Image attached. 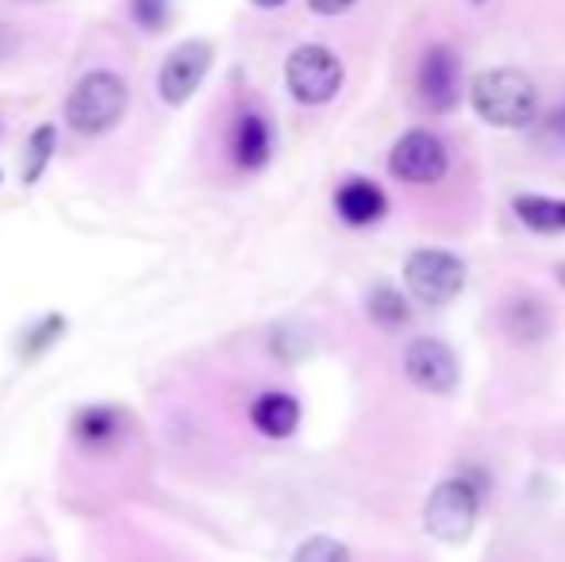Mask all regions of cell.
Listing matches in <instances>:
<instances>
[{
    "mask_svg": "<svg viewBox=\"0 0 565 562\" xmlns=\"http://www.w3.org/2000/svg\"><path fill=\"white\" fill-rule=\"evenodd\" d=\"M404 374H408L412 385H419L427 393H439V397L458 390V359L435 336L412 339L408 351H404Z\"/></svg>",
    "mask_w": 565,
    "mask_h": 562,
    "instance_id": "cell-9",
    "label": "cell"
},
{
    "mask_svg": "<svg viewBox=\"0 0 565 562\" xmlns=\"http://www.w3.org/2000/svg\"><path fill=\"white\" fill-rule=\"evenodd\" d=\"M131 20L142 31H166V23H170V0H131Z\"/></svg>",
    "mask_w": 565,
    "mask_h": 562,
    "instance_id": "cell-19",
    "label": "cell"
},
{
    "mask_svg": "<svg viewBox=\"0 0 565 562\" xmlns=\"http://www.w3.org/2000/svg\"><path fill=\"white\" fill-rule=\"evenodd\" d=\"M558 282L565 285V266H558Z\"/></svg>",
    "mask_w": 565,
    "mask_h": 562,
    "instance_id": "cell-23",
    "label": "cell"
},
{
    "mask_svg": "<svg viewBox=\"0 0 565 562\" xmlns=\"http://www.w3.org/2000/svg\"><path fill=\"white\" fill-rule=\"evenodd\" d=\"M250 421L262 435H269V439H285V435L297 432L300 405L289 397V393H262V397L250 405Z\"/></svg>",
    "mask_w": 565,
    "mask_h": 562,
    "instance_id": "cell-12",
    "label": "cell"
},
{
    "mask_svg": "<svg viewBox=\"0 0 565 562\" xmlns=\"http://www.w3.org/2000/svg\"><path fill=\"white\" fill-rule=\"evenodd\" d=\"M274 155V131H269L266 116L243 113L231 131V158H235L238 170H262Z\"/></svg>",
    "mask_w": 565,
    "mask_h": 562,
    "instance_id": "cell-11",
    "label": "cell"
},
{
    "mask_svg": "<svg viewBox=\"0 0 565 562\" xmlns=\"http://www.w3.org/2000/svg\"><path fill=\"white\" fill-rule=\"evenodd\" d=\"M358 0H308V8H312L316 15H342V12H350Z\"/></svg>",
    "mask_w": 565,
    "mask_h": 562,
    "instance_id": "cell-21",
    "label": "cell"
},
{
    "mask_svg": "<svg viewBox=\"0 0 565 562\" xmlns=\"http://www.w3.org/2000/svg\"><path fill=\"white\" fill-rule=\"evenodd\" d=\"M209 70H212V43L189 39V43L173 46L170 59H166L162 70H158V97L173 108L185 105V100L204 85Z\"/></svg>",
    "mask_w": 565,
    "mask_h": 562,
    "instance_id": "cell-8",
    "label": "cell"
},
{
    "mask_svg": "<svg viewBox=\"0 0 565 562\" xmlns=\"http://www.w3.org/2000/svg\"><path fill=\"white\" fill-rule=\"evenodd\" d=\"M254 8H281V4H289V0H250Z\"/></svg>",
    "mask_w": 565,
    "mask_h": 562,
    "instance_id": "cell-22",
    "label": "cell"
},
{
    "mask_svg": "<svg viewBox=\"0 0 565 562\" xmlns=\"http://www.w3.org/2000/svg\"><path fill=\"white\" fill-rule=\"evenodd\" d=\"M416 93L431 113H454L461 100V59L447 43L424 51L416 66Z\"/></svg>",
    "mask_w": 565,
    "mask_h": 562,
    "instance_id": "cell-7",
    "label": "cell"
},
{
    "mask_svg": "<svg viewBox=\"0 0 565 562\" xmlns=\"http://www.w3.org/2000/svg\"><path fill=\"white\" fill-rule=\"evenodd\" d=\"M551 320H546V308L539 300H515L508 308V331H512L520 343H535V339L546 336Z\"/></svg>",
    "mask_w": 565,
    "mask_h": 562,
    "instance_id": "cell-16",
    "label": "cell"
},
{
    "mask_svg": "<svg viewBox=\"0 0 565 562\" xmlns=\"http://www.w3.org/2000/svg\"><path fill=\"white\" fill-rule=\"evenodd\" d=\"M285 85L300 105H328L342 89V62L331 46L305 43L289 54L285 62Z\"/></svg>",
    "mask_w": 565,
    "mask_h": 562,
    "instance_id": "cell-4",
    "label": "cell"
},
{
    "mask_svg": "<svg viewBox=\"0 0 565 562\" xmlns=\"http://www.w3.org/2000/svg\"><path fill=\"white\" fill-rule=\"evenodd\" d=\"M127 113V82L116 70H89L66 97V124L77 136H105Z\"/></svg>",
    "mask_w": 565,
    "mask_h": 562,
    "instance_id": "cell-2",
    "label": "cell"
},
{
    "mask_svg": "<svg viewBox=\"0 0 565 562\" xmlns=\"http://www.w3.org/2000/svg\"><path fill=\"white\" fill-rule=\"evenodd\" d=\"M473 113L492 128H531L539 116V89L523 70L497 66L484 70L469 85Z\"/></svg>",
    "mask_w": 565,
    "mask_h": 562,
    "instance_id": "cell-1",
    "label": "cell"
},
{
    "mask_svg": "<svg viewBox=\"0 0 565 562\" xmlns=\"http://www.w3.org/2000/svg\"><path fill=\"white\" fill-rule=\"evenodd\" d=\"M365 312L381 328H404L408 324V297L393 285H373L370 297H365Z\"/></svg>",
    "mask_w": 565,
    "mask_h": 562,
    "instance_id": "cell-15",
    "label": "cell"
},
{
    "mask_svg": "<svg viewBox=\"0 0 565 562\" xmlns=\"http://www.w3.org/2000/svg\"><path fill=\"white\" fill-rule=\"evenodd\" d=\"M404 285L427 308H447L466 289V263L443 247H424L404 263Z\"/></svg>",
    "mask_w": 565,
    "mask_h": 562,
    "instance_id": "cell-5",
    "label": "cell"
},
{
    "mask_svg": "<svg viewBox=\"0 0 565 562\" xmlns=\"http://www.w3.org/2000/svg\"><path fill=\"white\" fill-rule=\"evenodd\" d=\"M335 212L350 227H370L388 212V197L381 193L377 181L350 178V181H342L339 193H335Z\"/></svg>",
    "mask_w": 565,
    "mask_h": 562,
    "instance_id": "cell-10",
    "label": "cell"
},
{
    "mask_svg": "<svg viewBox=\"0 0 565 562\" xmlns=\"http://www.w3.org/2000/svg\"><path fill=\"white\" fill-rule=\"evenodd\" d=\"M62 336V316H46V324L39 331H31V339H28V354H39L43 351L51 339H58Z\"/></svg>",
    "mask_w": 565,
    "mask_h": 562,
    "instance_id": "cell-20",
    "label": "cell"
},
{
    "mask_svg": "<svg viewBox=\"0 0 565 562\" xmlns=\"http://www.w3.org/2000/svg\"><path fill=\"white\" fill-rule=\"evenodd\" d=\"M447 147L435 131L427 128H412L396 139L393 155H388V170L393 178L408 181V185H435L439 178H447Z\"/></svg>",
    "mask_w": 565,
    "mask_h": 562,
    "instance_id": "cell-6",
    "label": "cell"
},
{
    "mask_svg": "<svg viewBox=\"0 0 565 562\" xmlns=\"http://www.w3.org/2000/svg\"><path fill=\"white\" fill-rule=\"evenodd\" d=\"M515 216H520L531 232H543V235L565 232V201H558V197H539V193L515 197Z\"/></svg>",
    "mask_w": 565,
    "mask_h": 562,
    "instance_id": "cell-14",
    "label": "cell"
},
{
    "mask_svg": "<svg viewBox=\"0 0 565 562\" xmlns=\"http://www.w3.org/2000/svg\"><path fill=\"white\" fill-rule=\"evenodd\" d=\"M473 4H484V0H473Z\"/></svg>",
    "mask_w": 565,
    "mask_h": 562,
    "instance_id": "cell-24",
    "label": "cell"
},
{
    "mask_svg": "<svg viewBox=\"0 0 565 562\" xmlns=\"http://www.w3.org/2000/svg\"><path fill=\"white\" fill-rule=\"evenodd\" d=\"M54 142H58L54 124L35 128V136H31V142H28V158H23V185H35V181L43 178L46 162H51V155H54Z\"/></svg>",
    "mask_w": 565,
    "mask_h": 562,
    "instance_id": "cell-17",
    "label": "cell"
},
{
    "mask_svg": "<svg viewBox=\"0 0 565 562\" xmlns=\"http://www.w3.org/2000/svg\"><path fill=\"white\" fill-rule=\"evenodd\" d=\"M124 427L127 421L119 409H82V413L74 416V439L89 450H105V447H113V443H119Z\"/></svg>",
    "mask_w": 565,
    "mask_h": 562,
    "instance_id": "cell-13",
    "label": "cell"
},
{
    "mask_svg": "<svg viewBox=\"0 0 565 562\" xmlns=\"http://www.w3.org/2000/svg\"><path fill=\"white\" fill-rule=\"evenodd\" d=\"M292 562H350V551L331 536H312V540L300 543Z\"/></svg>",
    "mask_w": 565,
    "mask_h": 562,
    "instance_id": "cell-18",
    "label": "cell"
},
{
    "mask_svg": "<svg viewBox=\"0 0 565 562\" xmlns=\"http://www.w3.org/2000/svg\"><path fill=\"white\" fill-rule=\"evenodd\" d=\"M477 517H481V497H477L469 478L439 481V486L431 489V497H427V509H424L427 532L439 543H466L477 528Z\"/></svg>",
    "mask_w": 565,
    "mask_h": 562,
    "instance_id": "cell-3",
    "label": "cell"
}]
</instances>
